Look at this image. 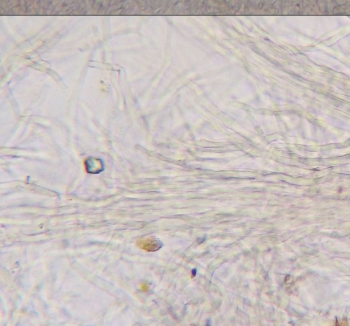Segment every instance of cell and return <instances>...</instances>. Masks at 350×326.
<instances>
[{"label": "cell", "instance_id": "cell-2", "mask_svg": "<svg viewBox=\"0 0 350 326\" xmlns=\"http://www.w3.org/2000/svg\"><path fill=\"white\" fill-rule=\"evenodd\" d=\"M141 289L143 291H148L149 289V286L147 284H145V283H143V284H141Z\"/></svg>", "mask_w": 350, "mask_h": 326}, {"label": "cell", "instance_id": "cell-1", "mask_svg": "<svg viewBox=\"0 0 350 326\" xmlns=\"http://www.w3.org/2000/svg\"><path fill=\"white\" fill-rule=\"evenodd\" d=\"M136 246L140 249L149 252H156L162 247V243L154 237H148L138 239Z\"/></svg>", "mask_w": 350, "mask_h": 326}]
</instances>
